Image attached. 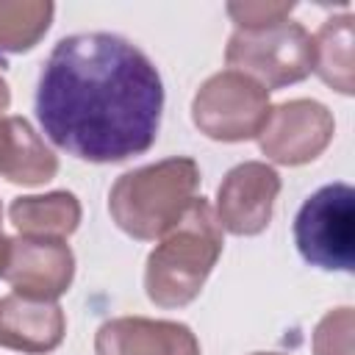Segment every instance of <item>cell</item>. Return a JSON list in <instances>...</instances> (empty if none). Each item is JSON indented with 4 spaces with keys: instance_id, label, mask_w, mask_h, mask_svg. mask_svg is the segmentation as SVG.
Listing matches in <instances>:
<instances>
[{
    "instance_id": "cell-1",
    "label": "cell",
    "mask_w": 355,
    "mask_h": 355,
    "mask_svg": "<svg viewBox=\"0 0 355 355\" xmlns=\"http://www.w3.org/2000/svg\"><path fill=\"white\" fill-rule=\"evenodd\" d=\"M164 83L155 64L116 33L58 39L36 83V116L53 144L89 164L147 153L161 128Z\"/></svg>"
},
{
    "instance_id": "cell-2",
    "label": "cell",
    "mask_w": 355,
    "mask_h": 355,
    "mask_svg": "<svg viewBox=\"0 0 355 355\" xmlns=\"http://www.w3.org/2000/svg\"><path fill=\"white\" fill-rule=\"evenodd\" d=\"M222 225L205 197H194L183 219L147 255L144 291L158 308H183L197 300L222 255Z\"/></svg>"
},
{
    "instance_id": "cell-3",
    "label": "cell",
    "mask_w": 355,
    "mask_h": 355,
    "mask_svg": "<svg viewBox=\"0 0 355 355\" xmlns=\"http://www.w3.org/2000/svg\"><path fill=\"white\" fill-rule=\"evenodd\" d=\"M197 189V161L175 155L119 175L108 194V211L116 227L130 239L155 241L183 219Z\"/></svg>"
},
{
    "instance_id": "cell-4",
    "label": "cell",
    "mask_w": 355,
    "mask_h": 355,
    "mask_svg": "<svg viewBox=\"0 0 355 355\" xmlns=\"http://www.w3.org/2000/svg\"><path fill=\"white\" fill-rule=\"evenodd\" d=\"M294 244L305 263L324 272L355 266V191L349 183L316 189L294 216Z\"/></svg>"
},
{
    "instance_id": "cell-5",
    "label": "cell",
    "mask_w": 355,
    "mask_h": 355,
    "mask_svg": "<svg viewBox=\"0 0 355 355\" xmlns=\"http://www.w3.org/2000/svg\"><path fill=\"white\" fill-rule=\"evenodd\" d=\"M225 61L250 75L266 92L305 80L313 72L311 33L300 22H277L252 31H236L227 39Z\"/></svg>"
},
{
    "instance_id": "cell-6",
    "label": "cell",
    "mask_w": 355,
    "mask_h": 355,
    "mask_svg": "<svg viewBox=\"0 0 355 355\" xmlns=\"http://www.w3.org/2000/svg\"><path fill=\"white\" fill-rule=\"evenodd\" d=\"M269 111V92L236 69L211 75L191 100V122L214 141L258 139Z\"/></svg>"
},
{
    "instance_id": "cell-7",
    "label": "cell",
    "mask_w": 355,
    "mask_h": 355,
    "mask_svg": "<svg viewBox=\"0 0 355 355\" xmlns=\"http://www.w3.org/2000/svg\"><path fill=\"white\" fill-rule=\"evenodd\" d=\"M336 119L319 100H286L275 105L258 133L261 153L283 166H302L319 158L333 141Z\"/></svg>"
},
{
    "instance_id": "cell-8",
    "label": "cell",
    "mask_w": 355,
    "mask_h": 355,
    "mask_svg": "<svg viewBox=\"0 0 355 355\" xmlns=\"http://www.w3.org/2000/svg\"><path fill=\"white\" fill-rule=\"evenodd\" d=\"M280 175L263 161L233 166L216 189V219L233 236H258L269 227Z\"/></svg>"
},
{
    "instance_id": "cell-9",
    "label": "cell",
    "mask_w": 355,
    "mask_h": 355,
    "mask_svg": "<svg viewBox=\"0 0 355 355\" xmlns=\"http://www.w3.org/2000/svg\"><path fill=\"white\" fill-rule=\"evenodd\" d=\"M75 277V255L64 239L17 236L8 244V261L3 280L11 283L14 294L55 302L69 291Z\"/></svg>"
},
{
    "instance_id": "cell-10",
    "label": "cell",
    "mask_w": 355,
    "mask_h": 355,
    "mask_svg": "<svg viewBox=\"0 0 355 355\" xmlns=\"http://www.w3.org/2000/svg\"><path fill=\"white\" fill-rule=\"evenodd\" d=\"M94 355H200V341L183 322L119 316L100 324Z\"/></svg>"
},
{
    "instance_id": "cell-11",
    "label": "cell",
    "mask_w": 355,
    "mask_h": 355,
    "mask_svg": "<svg viewBox=\"0 0 355 355\" xmlns=\"http://www.w3.org/2000/svg\"><path fill=\"white\" fill-rule=\"evenodd\" d=\"M67 319L58 302L22 294L0 297V347L28 355H47L61 347Z\"/></svg>"
},
{
    "instance_id": "cell-12",
    "label": "cell",
    "mask_w": 355,
    "mask_h": 355,
    "mask_svg": "<svg viewBox=\"0 0 355 355\" xmlns=\"http://www.w3.org/2000/svg\"><path fill=\"white\" fill-rule=\"evenodd\" d=\"M58 172V155L25 116L0 119V178L19 186H42Z\"/></svg>"
},
{
    "instance_id": "cell-13",
    "label": "cell",
    "mask_w": 355,
    "mask_h": 355,
    "mask_svg": "<svg viewBox=\"0 0 355 355\" xmlns=\"http://www.w3.org/2000/svg\"><path fill=\"white\" fill-rule=\"evenodd\" d=\"M80 200L72 191H47L17 197L8 205V219L22 236L67 239L80 225Z\"/></svg>"
},
{
    "instance_id": "cell-14",
    "label": "cell",
    "mask_w": 355,
    "mask_h": 355,
    "mask_svg": "<svg viewBox=\"0 0 355 355\" xmlns=\"http://www.w3.org/2000/svg\"><path fill=\"white\" fill-rule=\"evenodd\" d=\"M313 44V72L336 92H355V67H352V14L330 17L322 22Z\"/></svg>"
},
{
    "instance_id": "cell-15",
    "label": "cell",
    "mask_w": 355,
    "mask_h": 355,
    "mask_svg": "<svg viewBox=\"0 0 355 355\" xmlns=\"http://www.w3.org/2000/svg\"><path fill=\"white\" fill-rule=\"evenodd\" d=\"M53 11L55 6L44 0H0V50H33L50 28Z\"/></svg>"
},
{
    "instance_id": "cell-16",
    "label": "cell",
    "mask_w": 355,
    "mask_h": 355,
    "mask_svg": "<svg viewBox=\"0 0 355 355\" xmlns=\"http://www.w3.org/2000/svg\"><path fill=\"white\" fill-rule=\"evenodd\" d=\"M352 330H355L352 308L344 305L324 313L313 330V355H352Z\"/></svg>"
},
{
    "instance_id": "cell-17",
    "label": "cell",
    "mask_w": 355,
    "mask_h": 355,
    "mask_svg": "<svg viewBox=\"0 0 355 355\" xmlns=\"http://www.w3.org/2000/svg\"><path fill=\"white\" fill-rule=\"evenodd\" d=\"M294 11V3H272V0H244V3H227V14L236 22V31H252L286 22Z\"/></svg>"
},
{
    "instance_id": "cell-18",
    "label": "cell",
    "mask_w": 355,
    "mask_h": 355,
    "mask_svg": "<svg viewBox=\"0 0 355 355\" xmlns=\"http://www.w3.org/2000/svg\"><path fill=\"white\" fill-rule=\"evenodd\" d=\"M0 219H3V208H0ZM8 244H11V239L0 227V277H3V269H6V261H8Z\"/></svg>"
},
{
    "instance_id": "cell-19",
    "label": "cell",
    "mask_w": 355,
    "mask_h": 355,
    "mask_svg": "<svg viewBox=\"0 0 355 355\" xmlns=\"http://www.w3.org/2000/svg\"><path fill=\"white\" fill-rule=\"evenodd\" d=\"M8 103H11V89H8L6 78L0 75V119H3V111L8 108Z\"/></svg>"
},
{
    "instance_id": "cell-20",
    "label": "cell",
    "mask_w": 355,
    "mask_h": 355,
    "mask_svg": "<svg viewBox=\"0 0 355 355\" xmlns=\"http://www.w3.org/2000/svg\"><path fill=\"white\" fill-rule=\"evenodd\" d=\"M255 355H277V352H255Z\"/></svg>"
}]
</instances>
